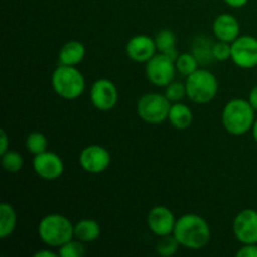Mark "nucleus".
<instances>
[{
	"instance_id": "nucleus-1",
	"label": "nucleus",
	"mask_w": 257,
	"mask_h": 257,
	"mask_svg": "<svg viewBox=\"0 0 257 257\" xmlns=\"http://www.w3.org/2000/svg\"><path fill=\"white\" fill-rule=\"evenodd\" d=\"M173 235L182 247L201 250L210 242L211 227L200 215L186 213L176 221Z\"/></svg>"
},
{
	"instance_id": "nucleus-2",
	"label": "nucleus",
	"mask_w": 257,
	"mask_h": 257,
	"mask_svg": "<svg viewBox=\"0 0 257 257\" xmlns=\"http://www.w3.org/2000/svg\"><path fill=\"white\" fill-rule=\"evenodd\" d=\"M255 112L248 100L235 98L226 103L222 110V124L232 136H242L252 130Z\"/></svg>"
},
{
	"instance_id": "nucleus-3",
	"label": "nucleus",
	"mask_w": 257,
	"mask_h": 257,
	"mask_svg": "<svg viewBox=\"0 0 257 257\" xmlns=\"http://www.w3.org/2000/svg\"><path fill=\"white\" fill-rule=\"evenodd\" d=\"M38 235L47 246L59 248L74 237V225L60 213H50L40 220Z\"/></svg>"
},
{
	"instance_id": "nucleus-4",
	"label": "nucleus",
	"mask_w": 257,
	"mask_h": 257,
	"mask_svg": "<svg viewBox=\"0 0 257 257\" xmlns=\"http://www.w3.org/2000/svg\"><path fill=\"white\" fill-rule=\"evenodd\" d=\"M50 82L54 92L67 100L78 99L85 90L84 75L73 65L60 64L55 68Z\"/></svg>"
},
{
	"instance_id": "nucleus-5",
	"label": "nucleus",
	"mask_w": 257,
	"mask_h": 257,
	"mask_svg": "<svg viewBox=\"0 0 257 257\" xmlns=\"http://www.w3.org/2000/svg\"><path fill=\"white\" fill-rule=\"evenodd\" d=\"M187 98L196 104H206L215 99L218 92V80L208 69L198 68L186 79Z\"/></svg>"
},
{
	"instance_id": "nucleus-6",
	"label": "nucleus",
	"mask_w": 257,
	"mask_h": 257,
	"mask_svg": "<svg viewBox=\"0 0 257 257\" xmlns=\"http://www.w3.org/2000/svg\"><path fill=\"white\" fill-rule=\"evenodd\" d=\"M171 102L165 94L146 93L137 102V114L143 122L150 124H160L168 119Z\"/></svg>"
},
{
	"instance_id": "nucleus-7",
	"label": "nucleus",
	"mask_w": 257,
	"mask_h": 257,
	"mask_svg": "<svg viewBox=\"0 0 257 257\" xmlns=\"http://www.w3.org/2000/svg\"><path fill=\"white\" fill-rule=\"evenodd\" d=\"M176 72V63L163 53L155 54L146 63V77L151 84L156 87H167L173 82Z\"/></svg>"
},
{
	"instance_id": "nucleus-8",
	"label": "nucleus",
	"mask_w": 257,
	"mask_h": 257,
	"mask_svg": "<svg viewBox=\"0 0 257 257\" xmlns=\"http://www.w3.org/2000/svg\"><path fill=\"white\" fill-rule=\"evenodd\" d=\"M231 59L242 69L257 67V38L252 35H240L231 43Z\"/></svg>"
},
{
	"instance_id": "nucleus-9",
	"label": "nucleus",
	"mask_w": 257,
	"mask_h": 257,
	"mask_svg": "<svg viewBox=\"0 0 257 257\" xmlns=\"http://www.w3.org/2000/svg\"><path fill=\"white\" fill-rule=\"evenodd\" d=\"M90 102L100 112L112 110L118 103V89L109 79H98L90 87Z\"/></svg>"
},
{
	"instance_id": "nucleus-10",
	"label": "nucleus",
	"mask_w": 257,
	"mask_h": 257,
	"mask_svg": "<svg viewBox=\"0 0 257 257\" xmlns=\"http://www.w3.org/2000/svg\"><path fill=\"white\" fill-rule=\"evenodd\" d=\"M110 157L109 151L99 145L87 146L79 155V165L84 171L89 173H102L109 167Z\"/></svg>"
},
{
	"instance_id": "nucleus-11",
	"label": "nucleus",
	"mask_w": 257,
	"mask_h": 257,
	"mask_svg": "<svg viewBox=\"0 0 257 257\" xmlns=\"http://www.w3.org/2000/svg\"><path fill=\"white\" fill-rule=\"evenodd\" d=\"M33 168L40 178L45 181L58 180L64 172V162L59 155L52 151L35 155L33 158Z\"/></svg>"
},
{
	"instance_id": "nucleus-12",
	"label": "nucleus",
	"mask_w": 257,
	"mask_h": 257,
	"mask_svg": "<svg viewBox=\"0 0 257 257\" xmlns=\"http://www.w3.org/2000/svg\"><path fill=\"white\" fill-rule=\"evenodd\" d=\"M236 240L245 243H257V211L246 208L236 215L232 223Z\"/></svg>"
},
{
	"instance_id": "nucleus-13",
	"label": "nucleus",
	"mask_w": 257,
	"mask_h": 257,
	"mask_svg": "<svg viewBox=\"0 0 257 257\" xmlns=\"http://www.w3.org/2000/svg\"><path fill=\"white\" fill-rule=\"evenodd\" d=\"M176 217L166 206H156L148 212L147 226L153 235L158 237L172 235L176 226Z\"/></svg>"
},
{
	"instance_id": "nucleus-14",
	"label": "nucleus",
	"mask_w": 257,
	"mask_h": 257,
	"mask_svg": "<svg viewBox=\"0 0 257 257\" xmlns=\"http://www.w3.org/2000/svg\"><path fill=\"white\" fill-rule=\"evenodd\" d=\"M157 52L155 39L145 34L135 35L128 40L125 53L131 60L136 63H147Z\"/></svg>"
},
{
	"instance_id": "nucleus-15",
	"label": "nucleus",
	"mask_w": 257,
	"mask_h": 257,
	"mask_svg": "<svg viewBox=\"0 0 257 257\" xmlns=\"http://www.w3.org/2000/svg\"><path fill=\"white\" fill-rule=\"evenodd\" d=\"M213 35L217 40L232 43L240 37L241 27L238 20L232 14L223 13L216 17L212 25Z\"/></svg>"
},
{
	"instance_id": "nucleus-16",
	"label": "nucleus",
	"mask_w": 257,
	"mask_h": 257,
	"mask_svg": "<svg viewBox=\"0 0 257 257\" xmlns=\"http://www.w3.org/2000/svg\"><path fill=\"white\" fill-rule=\"evenodd\" d=\"M85 57V47L83 43L78 40L67 42L59 50V63L63 65H75L79 64Z\"/></svg>"
},
{
	"instance_id": "nucleus-17",
	"label": "nucleus",
	"mask_w": 257,
	"mask_h": 257,
	"mask_svg": "<svg viewBox=\"0 0 257 257\" xmlns=\"http://www.w3.org/2000/svg\"><path fill=\"white\" fill-rule=\"evenodd\" d=\"M168 120L176 130H187L193 120V113L187 104L173 103L168 113Z\"/></svg>"
},
{
	"instance_id": "nucleus-18",
	"label": "nucleus",
	"mask_w": 257,
	"mask_h": 257,
	"mask_svg": "<svg viewBox=\"0 0 257 257\" xmlns=\"http://www.w3.org/2000/svg\"><path fill=\"white\" fill-rule=\"evenodd\" d=\"M100 236V226L97 221L83 218L74 225V237L82 242H93Z\"/></svg>"
},
{
	"instance_id": "nucleus-19",
	"label": "nucleus",
	"mask_w": 257,
	"mask_h": 257,
	"mask_svg": "<svg viewBox=\"0 0 257 257\" xmlns=\"http://www.w3.org/2000/svg\"><path fill=\"white\" fill-rule=\"evenodd\" d=\"M213 44L215 43L211 42V39H208L206 35H198L193 39L191 53L195 55L200 64L206 65L212 62V60H215L212 53Z\"/></svg>"
},
{
	"instance_id": "nucleus-20",
	"label": "nucleus",
	"mask_w": 257,
	"mask_h": 257,
	"mask_svg": "<svg viewBox=\"0 0 257 257\" xmlns=\"http://www.w3.org/2000/svg\"><path fill=\"white\" fill-rule=\"evenodd\" d=\"M17 212L10 203L3 202L0 205V238L9 237L17 227Z\"/></svg>"
},
{
	"instance_id": "nucleus-21",
	"label": "nucleus",
	"mask_w": 257,
	"mask_h": 257,
	"mask_svg": "<svg viewBox=\"0 0 257 257\" xmlns=\"http://www.w3.org/2000/svg\"><path fill=\"white\" fill-rule=\"evenodd\" d=\"M175 63L177 72L186 78L192 74V73H195L198 69V65H200L198 60L196 59V57L191 52L182 53V54L178 55Z\"/></svg>"
},
{
	"instance_id": "nucleus-22",
	"label": "nucleus",
	"mask_w": 257,
	"mask_h": 257,
	"mask_svg": "<svg viewBox=\"0 0 257 257\" xmlns=\"http://www.w3.org/2000/svg\"><path fill=\"white\" fill-rule=\"evenodd\" d=\"M25 147L27 151L32 155H39V153L48 151V140L45 135L40 132H32L28 135L25 140Z\"/></svg>"
},
{
	"instance_id": "nucleus-23",
	"label": "nucleus",
	"mask_w": 257,
	"mask_h": 257,
	"mask_svg": "<svg viewBox=\"0 0 257 257\" xmlns=\"http://www.w3.org/2000/svg\"><path fill=\"white\" fill-rule=\"evenodd\" d=\"M156 47L160 53H166L171 49H175L177 38L176 34L170 29H162L156 34Z\"/></svg>"
},
{
	"instance_id": "nucleus-24",
	"label": "nucleus",
	"mask_w": 257,
	"mask_h": 257,
	"mask_svg": "<svg viewBox=\"0 0 257 257\" xmlns=\"http://www.w3.org/2000/svg\"><path fill=\"white\" fill-rule=\"evenodd\" d=\"M23 165H24L23 156L17 151L8 150L4 155H2V166L7 172H19L23 168Z\"/></svg>"
},
{
	"instance_id": "nucleus-25",
	"label": "nucleus",
	"mask_w": 257,
	"mask_h": 257,
	"mask_svg": "<svg viewBox=\"0 0 257 257\" xmlns=\"http://www.w3.org/2000/svg\"><path fill=\"white\" fill-rule=\"evenodd\" d=\"M180 246V242H178L177 238L172 233V235L163 236V237L160 238V241L157 242V246H156V251H157V253L160 256L171 257L177 252Z\"/></svg>"
},
{
	"instance_id": "nucleus-26",
	"label": "nucleus",
	"mask_w": 257,
	"mask_h": 257,
	"mask_svg": "<svg viewBox=\"0 0 257 257\" xmlns=\"http://www.w3.org/2000/svg\"><path fill=\"white\" fill-rule=\"evenodd\" d=\"M84 242L79 240H70L62 245L58 250V255L60 257H83L85 255Z\"/></svg>"
},
{
	"instance_id": "nucleus-27",
	"label": "nucleus",
	"mask_w": 257,
	"mask_h": 257,
	"mask_svg": "<svg viewBox=\"0 0 257 257\" xmlns=\"http://www.w3.org/2000/svg\"><path fill=\"white\" fill-rule=\"evenodd\" d=\"M165 95L168 98L171 103L181 102L185 97H187L186 93V84L181 82H172L166 87Z\"/></svg>"
},
{
	"instance_id": "nucleus-28",
	"label": "nucleus",
	"mask_w": 257,
	"mask_h": 257,
	"mask_svg": "<svg viewBox=\"0 0 257 257\" xmlns=\"http://www.w3.org/2000/svg\"><path fill=\"white\" fill-rule=\"evenodd\" d=\"M212 53L213 59L218 60V62H226V60L231 59V43L217 40L213 44Z\"/></svg>"
},
{
	"instance_id": "nucleus-29",
	"label": "nucleus",
	"mask_w": 257,
	"mask_h": 257,
	"mask_svg": "<svg viewBox=\"0 0 257 257\" xmlns=\"http://www.w3.org/2000/svg\"><path fill=\"white\" fill-rule=\"evenodd\" d=\"M237 257H257V243H245L236 252Z\"/></svg>"
},
{
	"instance_id": "nucleus-30",
	"label": "nucleus",
	"mask_w": 257,
	"mask_h": 257,
	"mask_svg": "<svg viewBox=\"0 0 257 257\" xmlns=\"http://www.w3.org/2000/svg\"><path fill=\"white\" fill-rule=\"evenodd\" d=\"M9 147V138H8L5 130L0 131V155H4Z\"/></svg>"
},
{
	"instance_id": "nucleus-31",
	"label": "nucleus",
	"mask_w": 257,
	"mask_h": 257,
	"mask_svg": "<svg viewBox=\"0 0 257 257\" xmlns=\"http://www.w3.org/2000/svg\"><path fill=\"white\" fill-rule=\"evenodd\" d=\"M225 4H227L228 7L235 8V9H238V8H242L247 4L250 0H223Z\"/></svg>"
},
{
	"instance_id": "nucleus-32",
	"label": "nucleus",
	"mask_w": 257,
	"mask_h": 257,
	"mask_svg": "<svg viewBox=\"0 0 257 257\" xmlns=\"http://www.w3.org/2000/svg\"><path fill=\"white\" fill-rule=\"evenodd\" d=\"M248 102H250V104L252 105V108L255 110H257V85L251 89L250 94H248Z\"/></svg>"
},
{
	"instance_id": "nucleus-33",
	"label": "nucleus",
	"mask_w": 257,
	"mask_h": 257,
	"mask_svg": "<svg viewBox=\"0 0 257 257\" xmlns=\"http://www.w3.org/2000/svg\"><path fill=\"white\" fill-rule=\"evenodd\" d=\"M59 256L58 253L53 252L52 250H40L34 253V257H57Z\"/></svg>"
},
{
	"instance_id": "nucleus-34",
	"label": "nucleus",
	"mask_w": 257,
	"mask_h": 257,
	"mask_svg": "<svg viewBox=\"0 0 257 257\" xmlns=\"http://www.w3.org/2000/svg\"><path fill=\"white\" fill-rule=\"evenodd\" d=\"M252 137H253V140H255V142L257 143V118L255 119V123H253V125H252Z\"/></svg>"
}]
</instances>
